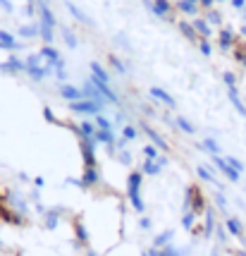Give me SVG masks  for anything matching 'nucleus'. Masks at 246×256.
<instances>
[{"mask_svg":"<svg viewBox=\"0 0 246 256\" xmlns=\"http://www.w3.org/2000/svg\"><path fill=\"white\" fill-rule=\"evenodd\" d=\"M227 230H230L232 235H239V232H242V228H239V220L230 218V220H227Z\"/></svg>","mask_w":246,"mask_h":256,"instance_id":"412c9836","label":"nucleus"},{"mask_svg":"<svg viewBox=\"0 0 246 256\" xmlns=\"http://www.w3.org/2000/svg\"><path fill=\"white\" fill-rule=\"evenodd\" d=\"M96 134V127L91 122H82L79 125V136H94Z\"/></svg>","mask_w":246,"mask_h":256,"instance_id":"4468645a","label":"nucleus"},{"mask_svg":"<svg viewBox=\"0 0 246 256\" xmlns=\"http://www.w3.org/2000/svg\"><path fill=\"white\" fill-rule=\"evenodd\" d=\"M96 127L98 129H112V125H110L108 118H103V115H98V113H96Z\"/></svg>","mask_w":246,"mask_h":256,"instance_id":"a211bd4d","label":"nucleus"},{"mask_svg":"<svg viewBox=\"0 0 246 256\" xmlns=\"http://www.w3.org/2000/svg\"><path fill=\"white\" fill-rule=\"evenodd\" d=\"M144 132L148 134L150 144H153V146H155V148H160V151H167V144H165L163 139H160V136H158V134H155V132H153V129H150L148 125H144Z\"/></svg>","mask_w":246,"mask_h":256,"instance_id":"6e6552de","label":"nucleus"},{"mask_svg":"<svg viewBox=\"0 0 246 256\" xmlns=\"http://www.w3.org/2000/svg\"><path fill=\"white\" fill-rule=\"evenodd\" d=\"M144 156H146L148 161H158V158H160V148H155L153 144H148V146H144Z\"/></svg>","mask_w":246,"mask_h":256,"instance_id":"f8f14e48","label":"nucleus"},{"mask_svg":"<svg viewBox=\"0 0 246 256\" xmlns=\"http://www.w3.org/2000/svg\"><path fill=\"white\" fill-rule=\"evenodd\" d=\"M139 225H141V230H150V218H141V223H139Z\"/></svg>","mask_w":246,"mask_h":256,"instance_id":"a878e982","label":"nucleus"},{"mask_svg":"<svg viewBox=\"0 0 246 256\" xmlns=\"http://www.w3.org/2000/svg\"><path fill=\"white\" fill-rule=\"evenodd\" d=\"M196 173H198V177H201V180H205V182H215V180H213V175H210V170H208V168H203V165H198V168H196Z\"/></svg>","mask_w":246,"mask_h":256,"instance_id":"6ab92c4d","label":"nucleus"},{"mask_svg":"<svg viewBox=\"0 0 246 256\" xmlns=\"http://www.w3.org/2000/svg\"><path fill=\"white\" fill-rule=\"evenodd\" d=\"M177 125L182 127V129H184V132H187V134H194V127L187 120H184V118H177Z\"/></svg>","mask_w":246,"mask_h":256,"instance_id":"4be33fe9","label":"nucleus"},{"mask_svg":"<svg viewBox=\"0 0 246 256\" xmlns=\"http://www.w3.org/2000/svg\"><path fill=\"white\" fill-rule=\"evenodd\" d=\"M150 96H153V98H158V101H163L165 106H170V108H175V106H177V103H175V98L167 94L165 89H160V86H153V89H150Z\"/></svg>","mask_w":246,"mask_h":256,"instance_id":"20e7f679","label":"nucleus"},{"mask_svg":"<svg viewBox=\"0 0 246 256\" xmlns=\"http://www.w3.org/2000/svg\"><path fill=\"white\" fill-rule=\"evenodd\" d=\"M141 177H144V173H139V170L129 173V177H127V196H129V203L134 206L137 213L146 211V203L141 199Z\"/></svg>","mask_w":246,"mask_h":256,"instance_id":"f257e3e1","label":"nucleus"},{"mask_svg":"<svg viewBox=\"0 0 246 256\" xmlns=\"http://www.w3.org/2000/svg\"><path fill=\"white\" fill-rule=\"evenodd\" d=\"M227 163L232 165L234 170H242V163H239V161H234V158H230V161H227Z\"/></svg>","mask_w":246,"mask_h":256,"instance_id":"cd10ccee","label":"nucleus"},{"mask_svg":"<svg viewBox=\"0 0 246 256\" xmlns=\"http://www.w3.org/2000/svg\"><path fill=\"white\" fill-rule=\"evenodd\" d=\"M34 185H36V187H43V185H46V180H43V177H34Z\"/></svg>","mask_w":246,"mask_h":256,"instance_id":"c85d7f7f","label":"nucleus"},{"mask_svg":"<svg viewBox=\"0 0 246 256\" xmlns=\"http://www.w3.org/2000/svg\"><path fill=\"white\" fill-rule=\"evenodd\" d=\"M41 55H46V58H50L53 63H57V53H55L53 48H43V51H41Z\"/></svg>","mask_w":246,"mask_h":256,"instance_id":"393cba45","label":"nucleus"},{"mask_svg":"<svg viewBox=\"0 0 246 256\" xmlns=\"http://www.w3.org/2000/svg\"><path fill=\"white\" fill-rule=\"evenodd\" d=\"M29 74H31V77H34V79H43V77H46V74H48V69H39V67H34V65H29Z\"/></svg>","mask_w":246,"mask_h":256,"instance_id":"f3484780","label":"nucleus"},{"mask_svg":"<svg viewBox=\"0 0 246 256\" xmlns=\"http://www.w3.org/2000/svg\"><path fill=\"white\" fill-rule=\"evenodd\" d=\"M112 65H115V67L120 69V72H124V67H122V65H120V63H117V58H112Z\"/></svg>","mask_w":246,"mask_h":256,"instance_id":"c756f323","label":"nucleus"},{"mask_svg":"<svg viewBox=\"0 0 246 256\" xmlns=\"http://www.w3.org/2000/svg\"><path fill=\"white\" fill-rule=\"evenodd\" d=\"M43 216H46V228H48V230L57 228V220H60V208H50V211H46Z\"/></svg>","mask_w":246,"mask_h":256,"instance_id":"1a4fd4ad","label":"nucleus"},{"mask_svg":"<svg viewBox=\"0 0 246 256\" xmlns=\"http://www.w3.org/2000/svg\"><path fill=\"white\" fill-rule=\"evenodd\" d=\"M215 228V218H213V211L205 208V237H210V232Z\"/></svg>","mask_w":246,"mask_h":256,"instance_id":"9b49d317","label":"nucleus"},{"mask_svg":"<svg viewBox=\"0 0 246 256\" xmlns=\"http://www.w3.org/2000/svg\"><path fill=\"white\" fill-rule=\"evenodd\" d=\"M117 161L122 163V165H132V153H129L127 148H122V151L117 153Z\"/></svg>","mask_w":246,"mask_h":256,"instance_id":"aec40b11","label":"nucleus"},{"mask_svg":"<svg viewBox=\"0 0 246 256\" xmlns=\"http://www.w3.org/2000/svg\"><path fill=\"white\" fill-rule=\"evenodd\" d=\"M91 69H94V79L96 81H103V84H108V74H105V69L100 67V65H98V63H94V65H91Z\"/></svg>","mask_w":246,"mask_h":256,"instance_id":"9d476101","label":"nucleus"},{"mask_svg":"<svg viewBox=\"0 0 246 256\" xmlns=\"http://www.w3.org/2000/svg\"><path fill=\"white\" fill-rule=\"evenodd\" d=\"M69 108L74 110V113H82V115H89V113H100V106L94 103V101H74V103H69Z\"/></svg>","mask_w":246,"mask_h":256,"instance_id":"f03ea898","label":"nucleus"},{"mask_svg":"<svg viewBox=\"0 0 246 256\" xmlns=\"http://www.w3.org/2000/svg\"><path fill=\"white\" fill-rule=\"evenodd\" d=\"M60 96L67 98L69 103H74V101H86L84 89H77V86H62V89H60Z\"/></svg>","mask_w":246,"mask_h":256,"instance_id":"7ed1b4c3","label":"nucleus"},{"mask_svg":"<svg viewBox=\"0 0 246 256\" xmlns=\"http://www.w3.org/2000/svg\"><path fill=\"white\" fill-rule=\"evenodd\" d=\"M0 43H2L5 48H14V41H12V36H7V34H0Z\"/></svg>","mask_w":246,"mask_h":256,"instance_id":"5701e85b","label":"nucleus"},{"mask_svg":"<svg viewBox=\"0 0 246 256\" xmlns=\"http://www.w3.org/2000/svg\"><path fill=\"white\" fill-rule=\"evenodd\" d=\"M172 237H175V232H172V230H165V232H160V235H155V240H153V249H163V247H167V244L172 242Z\"/></svg>","mask_w":246,"mask_h":256,"instance_id":"423d86ee","label":"nucleus"},{"mask_svg":"<svg viewBox=\"0 0 246 256\" xmlns=\"http://www.w3.org/2000/svg\"><path fill=\"white\" fill-rule=\"evenodd\" d=\"M194 220H196V213H194V211H187V213L182 216V228L192 230L194 228Z\"/></svg>","mask_w":246,"mask_h":256,"instance_id":"ddd939ff","label":"nucleus"},{"mask_svg":"<svg viewBox=\"0 0 246 256\" xmlns=\"http://www.w3.org/2000/svg\"><path fill=\"white\" fill-rule=\"evenodd\" d=\"M148 254L150 256H184L187 252H184V249H175L172 244H167V247H163V249H150Z\"/></svg>","mask_w":246,"mask_h":256,"instance_id":"39448f33","label":"nucleus"},{"mask_svg":"<svg viewBox=\"0 0 246 256\" xmlns=\"http://www.w3.org/2000/svg\"><path fill=\"white\" fill-rule=\"evenodd\" d=\"M203 146L208 148V151H210V153H213V156H215V153H218V144H215V141H213V139H205V141H203Z\"/></svg>","mask_w":246,"mask_h":256,"instance_id":"b1692460","label":"nucleus"},{"mask_svg":"<svg viewBox=\"0 0 246 256\" xmlns=\"http://www.w3.org/2000/svg\"><path fill=\"white\" fill-rule=\"evenodd\" d=\"M0 244H2V242H0Z\"/></svg>","mask_w":246,"mask_h":256,"instance_id":"7c9ffc66","label":"nucleus"},{"mask_svg":"<svg viewBox=\"0 0 246 256\" xmlns=\"http://www.w3.org/2000/svg\"><path fill=\"white\" fill-rule=\"evenodd\" d=\"M74 230H77V237H79V242H82V244H89V235H86V228H84V223H79V220H77Z\"/></svg>","mask_w":246,"mask_h":256,"instance_id":"2eb2a0df","label":"nucleus"},{"mask_svg":"<svg viewBox=\"0 0 246 256\" xmlns=\"http://www.w3.org/2000/svg\"><path fill=\"white\" fill-rule=\"evenodd\" d=\"M141 173H144V175H160V173H163V165L158 161H148V158H146L144 165H141Z\"/></svg>","mask_w":246,"mask_h":256,"instance_id":"0eeeda50","label":"nucleus"},{"mask_svg":"<svg viewBox=\"0 0 246 256\" xmlns=\"http://www.w3.org/2000/svg\"><path fill=\"white\" fill-rule=\"evenodd\" d=\"M43 115H46V120H48V122H57V120L53 118V113H50V108H43Z\"/></svg>","mask_w":246,"mask_h":256,"instance_id":"bb28decb","label":"nucleus"},{"mask_svg":"<svg viewBox=\"0 0 246 256\" xmlns=\"http://www.w3.org/2000/svg\"><path fill=\"white\" fill-rule=\"evenodd\" d=\"M137 127H132V125H127V127H124L122 129V139H127V141H134V139H137Z\"/></svg>","mask_w":246,"mask_h":256,"instance_id":"dca6fc26","label":"nucleus"}]
</instances>
